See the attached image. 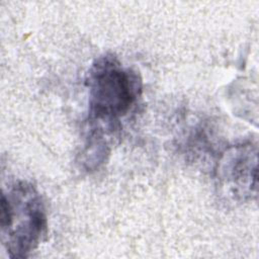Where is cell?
Returning a JSON list of instances; mask_svg holds the SVG:
<instances>
[{
	"instance_id": "3957f363",
	"label": "cell",
	"mask_w": 259,
	"mask_h": 259,
	"mask_svg": "<svg viewBox=\"0 0 259 259\" xmlns=\"http://www.w3.org/2000/svg\"><path fill=\"white\" fill-rule=\"evenodd\" d=\"M257 152L250 144L230 148L217 170L220 187L235 200L251 198L256 190Z\"/></svg>"
},
{
	"instance_id": "7a4b0ae2",
	"label": "cell",
	"mask_w": 259,
	"mask_h": 259,
	"mask_svg": "<svg viewBox=\"0 0 259 259\" xmlns=\"http://www.w3.org/2000/svg\"><path fill=\"white\" fill-rule=\"evenodd\" d=\"M2 242L11 258H24L40 243L47 232L41 196L25 181L14 183L1 197Z\"/></svg>"
},
{
	"instance_id": "6da1fadb",
	"label": "cell",
	"mask_w": 259,
	"mask_h": 259,
	"mask_svg": "<svg viewBox=\"0 0 259 259\" xmlns=\"http://www.w3.org/2000/svg\"><path fill=\"white\" fill-rule=\"evenodd\" d=\"M88 119L92 130L101 124L113 128L119 118L126 115L142 92V82L137 74L113 56H103L92 64L86 80Z\"/></svg>"
}]
</instances>
